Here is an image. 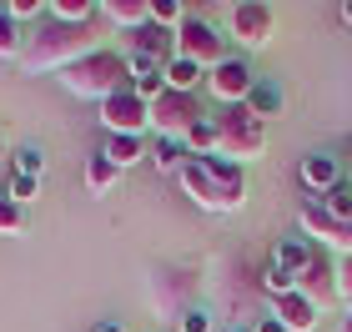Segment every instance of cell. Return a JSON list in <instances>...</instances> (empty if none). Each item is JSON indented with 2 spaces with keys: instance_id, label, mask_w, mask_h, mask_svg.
Returning <instances> with one entry per match:
<instances>
[{
  "instance_id": "cell-34",
  "label": "cell",
  "mask_w": 352,
  "mask_h": 332,
  "mask_svg": "<svg viewBox=\"0 0 352 332\" xmlns=\"http://www.w3.org/2000/svg\"><path fill=\"white\" fill-rule=\"evenodd\" d=\"M10 15H15V21H30V15H41L45 5H41V0H10V5H6Z\"/></svg>"
},
{
  "instance_id": "cell-19",
  "label": "cell",
  "mask_w": 352,
  "mask_h": 332,
  "mask_svg": "<svg viewBox=\"0 0 352 332\" xmlns=\"http://www.w3.org/2000/svg\"><path fill=\"white\" fill-rule=\"evenodd\" d=\"M282 86L277 81H257V86H252V96H247V111H252V116H257V121H277L282 116Z\"/></svg>"
},
{
  "instance_id": "cell-29",
  "label": "cell",
  "mask_w": 352,
  "mask_h": 332,
  "mask_svg": "<svg viewBox=\"0 0 352 332\" xmlns=\"http://www.w3.org/2000/svg\"><path fill=\"white\" fill-rule=\"evenodd\" d=\"M21 232V207L10 201V192H0V236H15Z\"/></svg>"
},
{
  "instance_id": "cell-16",
  "label": "cell",
  "mask_w": 352,
  "mask_h": 332,
  "mask_svg": "<svg viewBox=\"0 0 352 332\" xmlns=\"http://www.w3.org/2000/svg\"><path fill=\"white\" fill-rule=\"evenodd\" d=\"M101 15L121 30H141V25H151V0H106Z\"/></svg>"
},
{
  "instance_id": "cell-28",
  "label": "cell",
  "mask_w": 352,
  "mask_h": 332,
  "mask_svg": "<svg viewBox=\"0 0 352 332\" xmlns=\"http://www.w3.org/2000/svg\"><path fill=\"white\" fill-rule=\"evenodd\" d=\"M262 287H267L272 297H287V292H297V277H292V272H282V267H272V262H267V272H262Z\"/></svg>"
},
{
  "instance_id": "cell-36",
  "label": "cell",
  "mask_w": 352,
  "mask_h": 332,
  "mask_svg": "<svg viewBox=\"0 0 352 332\" xmlns=\"http://www.w3.org/2000/svg\"><path fill=\"white\" fill-rule=\"evenodd\" d=\"M96 332H121V322H101V327H96Z\"/></svg>"
},
{
  "instance_id": "cell-33",
  "label": "cell",
  "mask_w": 352,
  "mask_h": 332,
  "mask_svg": "<svg viewBox=\"0 0 352 332\" xmlns=\"http://www.w3.org/2000/svg\"><path fill=\"white\" fill-rule=\"evenodd\" d=\"M176 332H212V318H206L201 307H191L182 322H176Z\"/></svg>"
},
{
  "instance_id": "cell-2",
  "label": "cell",
  "mask_w": 352,
  "mask_h": 332,
  "mask_svg": "<svg viewBox=\"0 0 352 332\" xmlns=\"http://www.w3.org/2000/svg\"><path fill=\"white\" fill-rule=\"evenodd\" d=\"M96 45V25H66V21H45L25 36V51H21V71L25 76H45V71H66L76 60H86Z\"/></svg>"
},
{
  "instance_id": "cell-32",
  "label": "cell",
  "mask_w": 352,
  "mask_h": 332,
  "mask_svg": "<svg viewBox=\"0 0 352 332\" xmlns=\"http://www.w3.org/2000/svg\"><path fill=\"white\" fill-rule=\"evenodd\" d=\"M338 302H347L352 312V257H338Z\"/></svg>"
},
{
  "instance_id": "cell-35",
  "label": "cell",
  "mask_w": 352,
  "mask_h": 332,
  "mask_svg": "<svg viewBox=\"0 0 352 332\" xmlns=\"http://www.w3.org/2000/svg\"><path fill=\"white\" fill-rule=\"evenodd\" d=\"M257 332H287V327H282L277 318H262V322H257Z\"/></svg>"
},
{
  "instance_id": "cell-4",
  "label": "cell",
  "mask_w": 352,
  "mask_h": 332,
  "mask_svg": "<svg viewBox=\"0 0 352 332\" xmlns=\"http://www.w3.org/2000/svg\"><path fill=\"white\" fill-rule=\"evenodd\" d=\"M191 297H197V272L182 262H151L146 272V302L162 322H182L191 312Z\"/></svg>"
},
{
  "instance_id": "cell-8",
  "label": "cell",
  "mask_w": 352,
  "mask_h": 332,
  "mask_svg": "<svg viewBox=\"0 0 352 332\" xmlns=\"http://www.w3.org/2000/svg\"><path fill=\"white\" fill-rule=\"evenodd\" d=\"M101 126H106V136H146L151 131V101H141L126 86L111 101H101Z\"/></svg>"
},
{
  "instance_id": "cell-30",
  "label": "cell",
  "mask_w": 352,
  "mask_h": 332,
  "mask_svg": "<svg viewBox=\"0 0 352 332\" xmlns=\"http://www.w3.org/2000/svg\"><path fill=\"white\" fill-rule=\"evenodd\" d=\"M41 166H45V156L36 146H21V156H15V171L21 177H41Z\"/></svg>"
},
{
  "instance_id": "cell-12",
  "label": "cell",
  "mask_w": 352,
  "mask_h": 332,
  "mask_svg": "<svg viewBox=\"0 0 352 332\" xmlns=\"http://www.w3.org/2000/svg\"><path fill=\"white\" fill-rule=\"evenodd\" d=\"M297 292L307 297V302H317V307L338 302V262H332L322 247H312V262L297 272Z\"/></svg>"
},
{
  "instance_id": "cell-38",
  "label": "cell",
  "mask_w": 352,
  "mask_h": 332,
  "mask_svg": "<svg viewBox=\"0 0 352 332\" xmlns=\"http://www.w3.org/2000/svg\"><path fill=\"white\" fill-rule=\"evenodd\" d=\"M338 332H352V312H347V318H342V322H338Z\"/></svg>"
},
{
  "instance_id": "cell-15",
  "label": "cell",
  "mask_w": 352,
  "mask_h": 332,
  "mask_svg": "<svg viewBox=\"0 0 352 332\" xmlns=\"http://www.w3.org/2000/svg\"><path fill=\"white\" fill-rule=\"evenodd\" d=\"M131 56H146L156 66H166L176 56V36L162 30V25H141V30H131Z\"/></svg>"
},
{
  "instance_id": "cell-27",
  "label": "cell",
  "mask_w": 352,
  "mask_h": 332,
  "mask_svg": "<svg viewBox=\"0 0 352 332\" xmlns=\"http://www.w3.org/2000/svg\"><path fill=\"white\" fill-rule=\"evenodd\" d=\"M151 162H156V171H182L186 166V146H182V141H156Z\"/></svg>"
},
{
  "instance_id": "cell-20",
  "label": "cell",
  "mask_w": 352,
  "mask_h": 332,
  "mask_svg": "<svg viewBox=\"0 0 352 332\" xmlns=\"http://www.w3.org/2000/svg\"><path fill=\"white\" fill-rule=\"evenodd\" d=\"M312 262V242H297V236H287V242H277V252H272V267H282V272H302V267Z\"/></svg>"
},
{
  "instance_id": "cell-5",
  "label": "cell",
  "mask_w": 352,
  "mask_h": 332,
  "mask_svg": "<svg viewBox=\"0 0 352 332\" xmlns=\"http://www.w3.org/2000/svg\"><path fill=\"white\" fill-rule=\"evenodd\" d=\"M217 121V156H227V162L247 166V162H262L267 151V121H257L247 106H221Z\"/></svg>"
},
{
  "instance_id": "cell-9",
  "label": "cell",
  "mask_w": 352,
  "mask_h": 332,
  "mask_svg": "<svg viewBox=\"0 0 352 332\" xmlns=\"http://www.w3.org/2000/svg\"><path fill=\"white\" fill-rule=\"evenodd\" d=\"M201 121L197 111V96H182V91H162L151 101V131L162 141H186V131Z\"/></svg>"
},
{
  "instance_id": "cell-3",
  "label": "cell",
  "mask_w": 352,
  "mask_h": 332,
  "mask_svg": "<svg viewBox=\"0 0 352 332\" xmlns=\"http://www.w3.org/2000/svg\"><path fill=\"white\" fill-rule=\"evenodd\" d=\"M60 86H66L71 96H81V101H111L116 91L131 86V60L116 56V51H91L86 60H76V66L60 71Z\"/></svg>"
},
{
  "instance_id": "cell-11",
  "label": "cell",
  "mask_w": 352,
  "mask_h": 332,
  "mask_svg": "<svg viewBox=\"0 0 352 332\" xmlns=\"http://www.w3.org/2000/svg\"><path fill=\"white\" fill-rule=\"evenodd\" d=\"M252 86H257V76H252V66L242 56H227L217 71H206V91H212L221 106H247Z\"/></svg>"
},
{
  "instance_id": "cell-7",
  "label": "cell",
  "mask_w": 352,
  "mask_h": 332,
  "mask_svg": "<svg viewBox=\"0 0 352 332\" xmlns=\"http://www.w3.org/2000/svg\"><path fill=\"white\" fill-rule=\"evenodd\" d=\"M272 30H277V15H272V5H262V0H236V5L227 10V36L242 45V51L267 45Z\"/></svg>"
},
{
  "instance_id": "cell-17",
  "label": "cell",
  "mask_w": 352,
  "mask_h": 332,
  "mask_svg": "<svg viewBox=\"0 0 352 332\" xmlns=\"http://www.w3.org/2000/svg\"><path fill=\"white\" fill-rule=\"evenodd\" d=\"M101 156L116 171H126V166H136V162H146V146H141V136H106V146H101Z\"/></svg>"
},
{
  "instance_id": "cell-13",
  "label": "cell",
  "mask_w": 352,
  "mask_h": 332,
  "mask_svg": "<svg viewBox=\"0 0 352 332\" xmlns=\"http://www.w3.org/2000/svg\"><path fill=\"white\" fill-rule=\"evenodd\" d=\"M272 318H277L287 332H317V322H322V307L307 302L302 292H287V297H272Z\"/></svg>"
},
{
  "instance_id": "cell-25",
  "label": "cell",
  "mask_w": 352,
  "mask_h": 332,
  "mask_svg": "<svg viewBox=\"0 0 352 332\" xmlns=\"http://www.w3.org/2000/svg\"><path fill=\"white\" fill-rule=\"evenodd\" d=\"M317 207H322V212H332V217H338V221H352V181L342 177L338 186H332V192L327 197H317Z\"/></svg>"
},
{
  "instance_id": "cell-39",
  "label": "cell",
  "mask_w": 352,
  "mask_h": 332,
  "mask_svg": "<svg viewBox=\"0 0 352 332\" xmlns=\"http://www.w3.org/2000/svg\"><path fill=\"white\" fill-rule=\"evenodd\" d=\"M0 151H6V141H0Z\"/></svg>"
},
{
  "instance_id": "cell-22",
  "label": "cell",
  "mask_w": 352,
  "mask_h": 332,
  "mask_svg": "<svg viewBox=\"0 0 352 332\" xmlns=\"http://www.w3.org/2000/svg\"><path fill=\"white\" fill-rule=\"evenodd\" d=\"M182 146H186V156H217V121H212V116H201V121L186 131Z\"/></svg>"
},
{
  "instance_id": "cell-31",
  "label": "cell",
  "mask_w": 352,
  "mask_h": 332,
  "mask_svg": "<svg viewBox=\"0 0 352 332\" xmlns=\"http://www.w3.org/2000/svg\"><path fill=\"white\" fill-rule=\"evenodd\" d=\"M36 186H41V177H21V171H15V177H10V201H15V207L30 201V197H36Z\"/></svg>"
},
{
  "instance_id": "cell-1",
  "label": "cell",
  "mask_w": 352,
  "mask_h": 332,
  "mask_svg": "<svg viewBox=\"0 0 352 332\" xmlns=\"http://www.w3.org/2000/svg\"><path fill=\"white\" fill-rule=\"evenodd\" d=\"M176 181L201 212H236L247 201V166L227 162V156H186Z\"/></svg>"
},
{
  "instance_id": "cell-6",
  "label": "cell",
  "mask_w": 352,
  "mask_h": 332,
  "mask_svg": "<svg viewBox=\"0 0 352 332\" xmlns=\"http://www.w3.org/2000/svg\"><path fill=\"white\" fill-rule=\"evenodd\" d=\"M176 56L191 60V66H201V71H217L221 60H227V41H221L217 25H206V21H197V15H186L182 30H176Z\"/></svg>"
},
{
  "instance_id": "cell-37",
  "label": "cell",
  "mask_w": 352,
  "mask_h": 332,
  "mask_svg": "<svg viewBox=\"0 0 352 332\" xmlns=\"http://www.w3.org/2000/svg\"><path fill=\"white\" fill-rule=\"evenodd\" d=\"M338 15H342V21H347V25H352V0H347V5H342V10H338Z\"/></svg>"
},
{
  "instance_id": "cell-10",
  "label": "cell",
  "mask_w": 352,
  "mask_h": 332,
  "mask_svg": "<svg viewBox=\"0 0 352 332\" xmlns=\"http://www.w3.org/2000/svg\"><path fill=\"white\" fill-rule=\"evenodd\" d=\"M297 227L307 232L317 247H332V252H342V257H352V221H338L332 212L317 207V201H302L297 207Z\"/></svg>"
},
{
  "instance_id": "cell-21",
  "label": "cell",
  "mask_w": 352,
  "mask_h": 332,
  "mask_svg": "<svg viewBox=\"0 0 352 332\" xmlns=\"http://www.w3.org/2000/svg\"><path fill=\"white\" fill-rule=\"evenodd\" d=\"M45 10H51V21H66V25H91L101 5H91V0H51Z\"/></svg>"
},
{
  "instance_id": "cell-14",
  "label": "cell",
  "mask_w": 352,
  "mask_h": 332,
  "mask_svg": "<svg viewBox=\"0 0 352 332\" xmlns=\"http://www.w3.org/2000/svg\"><path fill=\"white\" fill-rule=\"evenodd\" d=\"M297 177H302L307 192L327 197L332 186L342 181V166H338V156H327V151H307V156H302V166H297Z\"/></svg>"
},
{
  "instance_id": "cell-24",
  "label": "cell",
  "mask_w": 352,
  "mask_h": 332,
  "mask_svg": "<svg viewBox=\"0 0 352 332\" xmlns=\"http://www.w3.org/2000/svg\"><path fill=\"white\" fill-rule=\"evenodd\" d=\"M116 177H121V171L111 166V162H106L101 151H96L91 162H86V186H91V197H106L111 186H116Z\"/></svg>"
},
{
  "instance_id": "cell-26",
  "label": "cell",
  "mask_w": 352,
  "mask_h": 332,
  "mask_svg": "<svg viewBox=\"0 0 352 332\" xmlns=\"http://www.w3.org/2000/svg\"><path fill=\"white\" fill-rule=\"evenodd\" d=\"M182 21H186V5H176V0H151V25H162V30H182Z\"/></svg>"
},
{
  "instance_id": "cell-23",
  "label": "cell",
  "mask_w": 352,
  "mask_h": 332,
  "mask_svg": "<svg viewBox=\"0 0 352 332\" xmlns=\"http://www.w3.org/2000/svg\"><path fill=\"white\" fill-rule=\"evenodd\" d=\"M21 51H25V30H21V21L0 5V56L6 60H21Z\"/></svg>"
},
{
  "instance_id": "cell-18",
  "label": "cell",
  "mask_w": 352,
  "mask_h": 332,
  "mask_svg": "<svg viewBox=\"0 0 352 332\" xmlns=\"http://www.w3.org/2000/svg\"><path fill=\"white\" fill-rule=\"evenodd\" d=\"M162 76H166V91H182V96H197V86H206V71L182 60V56H171Z\"/></svg>"
}]
</instances>
